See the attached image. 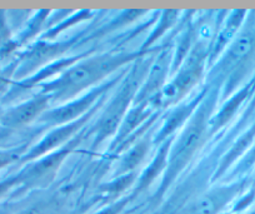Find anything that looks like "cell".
Masks as SVG:
<instances>
[{"instance_id": "6da1fadb", "label": "cell", "mask_w": 255, "mask_h": 214, "mask_svg": "<svg viewBox=\"0 0 255 214\" xmlns=\"http://www.w3.org/2000/svg\"><path fill=\"white\" fill-rule=\"evenodd\" d=\"M136 58L138 54L134 53H109L78 59L56 78L39 84L40 93L48 95L51 107L65 104L77 99L84 90L98 88L95 85Z\"/></svg>"}, {"instance_id": "7a4b0ae2", "label": "cell", "mask_w": 255, "mask_h": 214, "mask_svg": "<svg viewBox=\"0 0 255 214\" xmlns=\"http://www.w3.org/2000/svg\"><path fill=\"white\" fill-rule=\"evenodd\" d=\"M212 108L213 100L203 98L199 107H197L193 115L189 118L188 124L183 127L178 139L174 140L166 157L163 188L168 187L176 176L184 171L186 164L207 140L212 120Z\"/></svg>"}, {"instance_id": "3957f363", "label": "cell", "mask_w": 255, "mask_h": 214, "mask_svg": "<svg viewBox=\"0 0 255 214\" xmlns=\"http://www.w3.org/2000/svg\"><path fill=\"white\" fill-rule=\"evenodd\" d=\"M146 70H148V66L144 70H140V68L138 66V69H133L130 74L123 80L122 87L119 88L117 94L110 100L109 105L103 113L102 118L98 123L95 144H99L103 140L109 138L110 135L115 134L119 130L123 120L127 117L129 107L134 103L136 93H138L144 77H145Z\"/></svg>"}, {"instance_id": "277c9868", "label": "cell", "mask_w": 255, "mask_h": 214, "mask_svg": "<svg viewBox=\"0 0 255 214\" xmlns=\"http://www.w3.org/2000/svg\"><path fill=\"white\" fill-rule=\"evenodd\" d=\"M208 53L200 50L198 48L191 46L190 53L186 55L178 70L174 73L173 79L168 80L160 94L155 99L156 103L159 99V104L163 107H170L180 102L189 92L202 79L205 70Z\"/></svg>"}, {"instance_id": "5b68a950", "label": "cell", "mask_w": 255, "mask_h": 214, "mask_svg": "<svg viewBox=\"0 0 255 214\" xmlns=\"http://www.w3.org/2000/svg\"><path fill=\"white\" fill-rule=\"evenodd\" d=\"M78 139L79 138H75L63 148L24 164V168L16 173L19 178V187L24 189L36 188L46 186L49 182L53 181L63 162L68 158L78 144Z\"/></svg>"}, {"instance_id": "8992f818", "label": "cell", "mask_w": 255, "mask_h": 214, "mask_svg": "<svg viewBox=\"0 0 255 214\" xmlns=\"http://www.w3.org/2000/svg\"><path fill=\"white\" fill-rule=\"evenodd\" d=\"M115 82L117 80L108 83L103 87L95 88V89L90 90L88 94L83 95L82 98H77L72 102L61 104L56 108H50L39 119L41 123V127L53 129V128L61 127V125L70 124V123L77 122L80 118L85 117V115L92 112L98 100L104 98L107 88L114 87Z\"/></svg>"}, {"instance_id": "52a82bcc", "label": "cell", "mask_w": 255, "mask_h": 214, "mask_svg": "<svg viewBox=\"0 0 255 214\" xmlns=\"http://www.w3.org/2000/svg\"><path fill=\"white\" fill-rule=\"evenodd\" d=\"M171 65H173V55L170 50L165 49L148 66L133 105L151 104L155 102L164 85L168 83L169 74L171 73Z\"/></svg>"}, {"instance_id": "ba28073f", "label": "cell", "mask_w": 255, "mask_h": 214, "mask_svg": "<svg viewBox=\"0 0 255 214\" xmlns=\"http://www.w3.org/2000/svg\"><path fill=\"white\" fill-rule=\"evenodd\" d=\"M240 188L242 184L210 189L190 202L179 214H218L220 209L224 208L234 198Z\"/></svg>"}, {"instance_id": "9c48e42d", "label": "cell", "mask_w": 255, "mask_h": 214, "mask_svg": "<svg viewBox=\"0 0 255 214\" xmlns=\"http://www.w3.org/2000/svg\"><path fill=\"white\" fill-rule=\"evenodd\" d=\"M255 50V26L245 28L234 38L229 49L219 63L220 74L237 73L238 68L252 55Z\"/></svg>"}, {"instance_id": "30bf717a", "label": "cell", "mask_w": 255, "mask_h": 214, "mask_svg": "<svg viewBox=\"0 0 255 214\" xmlns=\"http://www.w3.org/2000/svg\"><path fill=\"white\" fill-rule=\"evenodd\" d=\"M148 149L149 144L145 140H141V142L138 143L135 147L129 149V152H127L124 158L120 162V171L118 172V176H127V174H130V172H133L134 169H135V167L139 166V163L143 161Z\"/></svg>"}, {"instance_id": "8fae6325", "label": "cell", "mask_w": 255, "mask_h": 214, "mask_svg": "<svg viewBox=\"0 0 255 214\" xmlns=\"http://www.w3.org/2000/svg\"><path fill=\"white\" fill-rule=\"evenodd\" d=\"M18 68V58L14 56L5 65L0 66V97L5 95L14 84V75Z\"/></svg>"}, {"instance_id": "7c38bea8", "label": "cell", "mask_w": 255, "mask_h": 214, "mask_svg": "<svg viewBox=\"0 0 255 214\" xmlns=\"http://www.w3.org/2000/svg\"><path fill=\"white\" fill-rule=\"evenodd\" d=\"M28 144L13 148H0V171L8 168V167L18 164L24 154L28 152Z\"/></svg>"}, {"instance_id": "4fadbf2b", "label": "cell", "mask_w": 255, "mask_h": 214, "mask_svg": "<svg viewBox=\"0 0 255 214\" xmlns=\"http://www.w3.org/2000/svg\"><path fill=\"white\" fill-rule=\"evenodd\" d=\"M179 16V11H175V10H168V11H163V16H161L160 19V25L156 26V29L158 30H154L153 34L150 35V38L146 39L145 44H144V48H146V46H149L150 44H153L154 41L156 40V39L159 38V36L161 35V34H164L166 31V29L169 30V28L170 26H173V24L175 23V19Z\"/></svg>"}, {"instance_id": "5bb4252c", "label": "cell", "mask_w": 255, "mask_h": 214, "mask_svg": "<svg viewBox=\"0 0 255 214\" xmlns=\"http://www.w3.org/2000/svg\"><path fill=\"white\" fill-rule=\"evenodd\" d=\"M19 187V178L18 174H13V176L4 178L0 181V201H3L10 192Z\"/></svg>"}, {"instance_id": "9a60e30c", "label": "cell", "mask_w": 255, "mask_h": 214, "mask_svg": "<svg viewBox=\"0 0 255 214\" xmlns=\"http://www.w3.org/2000/svg\"><path fill=\"white\" fill-rule=\"evenodd\" d=\"M18 214H43V208L40 206L29 207V208L23 209Z\"/></svg>"}, {"instance_id": "2e32d148", "label": "cell", "mask_w": 255, "mask_h": 214, "mask_svg": "<svg viewBox=\"0 0 255 214\" xmlns=\"http://www.w3.org/2000/svg\"><path fill=\"white\" fill-rule=\"evenodd\" d=\"M4 110H5V107H4V105L1 104V102H0V123H1V118H3Z\"/></svg>"}]
</instances>
